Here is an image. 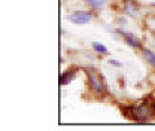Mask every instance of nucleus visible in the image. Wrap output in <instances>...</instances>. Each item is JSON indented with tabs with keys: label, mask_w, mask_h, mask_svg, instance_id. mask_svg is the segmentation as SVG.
Wrapping results in <instances>:
<instances>
[{
	"label": "nucleus",
	"mask_w": 155,
	"mask_h": 131,
	"mask_svg": "<svg viewBox=\"0 0 155 131\" xmlns=\"http://www.w3.org/2000/svg\"><path fill=\"white\" fill-rule=\"evenodd\" d=\"M87 77H88V87L91 90V93L98 98H104L109 95L107 87L103 80V77L97 73L96 70H87Z\"/></svg>",
	"instance_id": "nucleus-1"
},
{
	"label": "nucleus",
	"mask_w": 155,
	"mask_h": 131,
	"mask_svg": "<svg viewBox=\"0 0 155 131\" xmlns=\"http://www.w3.org/2000/svg\"><path fill=\"white\" fill-rule=\"evenodd\" d=\"M155 116V112L152 110V107L146 103H139V104H133V109H131V118L136 122H140V124H145V122H149L152 118Z\"/></svg>",
	"instance_id": "nucleus-2"
},
{
	"label": "nucleus",
	"mask_w": 155,
	"mask_h": 131,
	"mask_svg": "<svg viewBox=\"0 0 155 131\" xmlns=\"http://www.w3.org/2000/svg\"><path fill=\"white\" fill-rule=\"evenodd\" d=\"M67 19L76 25H85L93 21V12L91 11H75L67 15Z\"/></svg>",
	"instance_id": "nucleus-3"
},
{
	"label": "nucleus",
	"mask_w": 155,
	"mask_h": 131,
	"mask_svg": "<svg viewBox=\"0 0 155 131\" xmlns=\"http://www.w3.org/2000/svg\"><path fill=\"white\" fill-rule=\"evenodd\" d=\"M115 33H118V34H121L122 36V39H124V42L127 43V45H130L131 48H139V49H142V42H140V39L137 38L136 34H133V33H128V31H124V30H121V28H116Z\"/></svg>",
	"instance_id": "nucleus-4"
},
{
	"label": "nucleus",
	"mask_w": 155,
	"mask_h": 131,
	"mask_svg": "<svg viewBox=\"0 0 155 131\" xmlns=\"http://www.w3.org/2000/svg\"><path fill=\"white\" fill-rule=\"evenodd\" d=\"M76 69H70V70H66L60 75V85H67L69 82H72L76 76Z\"/></svg>",
	"instance_id": "nucleus-5"
},
{
	"label": "nucleus",
	"mask_w": 155,
	"mask_h": 131,
	"mask_svg": "<svg viewBox=\"0 0 155 131\" xmlns=\"http://www.w3.org/2000/svg\"><path fill=\"white\" fill-rule=\"evenodd\" d=\"M142 57H143V60L151 66V67H154L155 69V52L154 51H151L149 48H145V46H142Z\"/></svg>",
	"instance_id": "nucleus-6"
},
{
	"label": "nucleus",
	"mask_w": 155,
	"mask_h": 131,
	"mask_svg": "<svg viewBox=\"0 0 155 131\" xmlns=\"http://www.w3.org/2000/svg\"><path fill=\"white\" fill-rule=\"evenodd\" d=\"M139 5L134 0H124V12L128 17H136V11H137Z\"/></svg>",
	"instance_id": "nucleus-7"
},
{
	"label": "nucleus",
	"mask_w": 155,
	"mask_h": 131,
	"mask_svg": "<svg viewBox=\"0 0 155 131\" xmlns=\"http://www.w3.org/2000/svg\"><path fill=\"white\" fill-rule=\"evenodd\" d=\"M91 48L96 51L97 54H100V55H107V52H109L107 46L103 45V43H98V42H93L91 43Z\"/></svg>",
	"instance_id": "nucleus-8"
},
{
	"label": "nucleus",
	"mask_w": 155,
	"mask_h": 131,
	"mask_svg": "<svg viewBox=\"0 0 155 131\" xmlns=\"http://www.w3.org/2000/svg\"><path fill=\"white\" fill-rule=\"evenodd\" d=\"M91 9H101L106 6V0H84Z\"/></svg>",
	"instance_id": "nucleus-9"
},
{
	"label": "nucleus",
	"mask_w": 155,
	"mask_h": 131,
	"mask_svg": "<svg viewBox=\"0 0 155 131\" xmlns=\"http://www.w3.org/2000/svg\"><path fill=\"white\" fill-rule=\"evenodd\" d=\"M131 109H133V106H128V104H127V106H124V104L121 106V112H122L124 116H127V118H131Z\"/></svg>",
	"instance_id": "nucleus-10"
},
{
	"label": "nucleus",
	"mask_w": 155,
	"mask_h": 131,
	"mask_svg": "<svg viewBox=\"0 0 155 131\" xmlns=\"http://www.w3.org/2000/svg\"><path fill=\"white\" fill-rule=\"evenodd\" d=\"M109 64H110V66H115V67H122V63L118 61V60H114V58L109 60Z\"/></svg>",
	"instance_id": "nucleus-11"
},
{
	"label": "nucleus",
	"mask_w": 155,
	"mask_h": 131,
	"mask_svg": "<svg viewBox=\"0 0 155 131\" xmlns=\"http://www.w3.org/2000/svg\"><path fill=\"white\" fill-rule=\"evenodd\" d=\"M149 106H151V107H152V110H154V112H155V101H154V100H152V101H151V103H149Z\"/></svg>",
	"instance_id": "nucleus-12"
},
{
	"label": "nucleus",
	"mask_w": 155,
	"mask_h": 131,
	"mask_svg": "<svg viewBox=\"0 0 155 131\" xmlns=\"http://www.w3.org/2000/svg\"><path fill=\"white\" fill-rule=\"evenodd\" d=\"M151 6H152V8L155 9V2H152V3H151Z\"/></svg>",
	"instance_id": "nucleus-13"
}]
</instances>
